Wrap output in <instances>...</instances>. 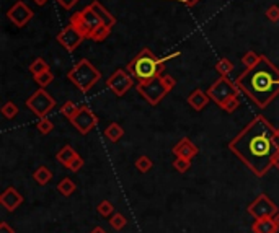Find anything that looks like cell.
<instances>
[{"mask_svg":"<svg viewBox=\"0 0 279 233\" xmlns=\"http://www.w3.org/2000/svg\"><path fill=\"white\" fill-rule=\"evenodd\" d=\"M229 150L244 161L253 175L265 176L274 166V155L279 150L276 129L265 116H256L230 140Z\"/></svg>","mask_w":279,"mask_h":233,"instance_id":"obj_1","label":"cell"},{"mask_svg":"<svg viewBox=\"0 0 279 233\" xmlns=\"http://www.w3.org/2000/svg\"><path fill=\"white\" fill-rule=\"evenodd\" d=\"M235 83L251 103L265 110L279 95V69L262 56L256 66L242 72Z\"/></svg>","mask_w":279,"mask_h":233,"instance_id":"obj_2","label":"cell"},{"mask_svg":"<svg viewBox=\"0 0 279 233\" xmlns=\"http://www.w3.org/2000/svg\"><path fill=\"white\" fill-rule=\"evenodd\" d=\"M178 56L180 52H173L172 56H165L164 59H158L149 48H144L137 56L126 66V70L137 80V83H146L154 77L164 74L165 62L172 60L173 57H178Z\"/></svg>","mask_w":279,"mask_h":233,"instance_id":"obj_3","label":"cell"},{"mask_svg":"<svg viewBox=\"0 0 279 233\" xmlns=\"http://www.w3.org/2000/svg\"><path fill=\"white\" fill-rule=\"evenodd\" d=\"M176 87V80L172 75H157L146 83H137L139 95L150 106H157Z\"/></svg>","mask_w":279,"mask_h":233,"instance_id":"obj_4","label":"cell"},{"mask_svg":"<svg viewBox=\"0 0 279 233\" xmlns=\"http://www.w3.org/2000/svg\"><path fill=\"white\" fill-rule=\"evenodd\" d=\"M67 78L82 93H88L90 90L100 82L102 74L88 59H80L77 64L67 72Z\"/></svg>","mask_w":279,"mask_h":233,"instance_id":"obj_5","label":"cell"},{"mask_svg":"<svg viewBox=\"0 0 279 233\" xmlns=\"http://www.w3.org/2000/svg\"><path fill=\"white\" fill-rule=\"evenodd\" d=\"M69 23L74 25L75 28L85 36V39H92V36L96 31L98 26L103 25L100 18H98V15L93 12L92 5H88L84 8V10H80V12L72 15Z\"/></svg>","mask_w":279,"mask_h":233,"instance_id":"obj_6","label":"cell"},{"mask_svg":"<svg viewBox=\"0 0 279 233\" xmlns=\"http://www.w3.org/2000/svg\"><path fill=\"white\" fill-rule=\"evenodd\" d=\"M240 93V90L237 87V83H232L229 77H221L208 88V95L211 100L217 104L219 108H222V104L226 103L229 98L235 96Z\"/></svg>","mask_w":279,"mask_h":233,"instance_id":"obj_7","label":"cell"},{"mask_svg":"<svg viewBox=\"0 0 279 233\" xmlns=\"http://www.w3.org/2000/svg\"><path fill=\"white\" fill-rule=\"evenodd\" d=\"M54 106H56V100H54L44 88L36 90L28 100H26V108L31 110L38 118H46L54 110Z\"/></svg>","mask_w":279,"mask_h":233,"instance_id":"obj_8","label":"cell"},{"mask_svg":"<svg viewBox=\"0 0 279 233\" xmlns=\"http://www.w3.org/2000/svg\"><path fill=\"white\" fill-rule=\"evenodd\" d=\"M106 87L116 96H124L134 87V77L126 69H118L106 80Z\"/></svg>","mask_w":279,"mask_h":233,"instance_id":"obj_9","label":"cell"},{"mask_svg":"<svg viewBox=\"0 0 279 233\" xmlns=\"http://www.w3.org/2000/svg\"><path fill=\"white\" fill-rule=\"evenodd\" d=\"M248 214L253 215V217L258 220V219H269V217H276L279 214V209L277 205L269 199L266 194H260L256 199L248 204L247 207Z\"/></svg>","mask_w":279,"mask_h":233,"instance_id":"obj_10","label":"cell"},{"mask_svg":"<svg viewBox=\"0 0 279 233\" xmlns=\"http://www.w3.org/2000/svg\"><path fill=\"white\" fill-rule=\"evenodd\" d=\"M70 122L80 134H82V136H85V134H88L90 131H93L100 121H98L96 114L90 110L88 106L82 104L80 106V110L77 111V114L70 119Z\"/></svg>","mask_w":279,"mask_h":233,"instance_id":"obj_11","label":"cell"},{"mask_svg":"<svg viewBox=\"0 0 279 233\" xmlns=\"http://www.w3.org/2000/svg\"><path fill=\"white\" fill-rule=\"evenodd\" d=\"M34 16V12L30 5H26L23 0H18L15 2L7 12V18L8 22L13 23L16 28H23V26L28 25Z\"/></svg>","mask_w":279,"mask_h":233,"instance_id":"obj_12","label":"cell"},{"mask_svg":"<svg viewBox=\"0 0 279 233\" xmlns=\"http://www.w3.org/2000/svg\"><path fill=\"white\" fill-rule=\"evenodd\" d=\"M57 43L61 44L62 48H64L67 52H74L80 44H82V41L85 39V36L80 33L74 25L69 23L64 30H61L59 34H57Z\"/></svg>","mask_w":279,"mask_h":233,"instance_id":"obj_13","label":"cell"},{"mask_svg":"<svg viewBox=\"0 0 279 233\" xmlns=\"http://www.w3.org/2000/svg\"><path fill=\"white\" fill-rule=\"evenodd\" d=\"M22 202H23V196L18 193L15 187H7L2 193V196H0V204H2V207H5L8 212H13L15 209H18Z\"/></svg>","mask_w":279,"mask_h":233,"instance_id":"obj_14","label":"cell"},{"mask_svg":"<svg viewBox=\"0 0 279 233\" xmlns=\"http://www.w3.org/2000/svg\"><path fill=\"white\" fill-rule=\"evenodd\" d=\"M173 155L175 157H182V158H188L193 160L197 154H200V149L196 147V143H193L188 137H183L176 145L173 147Z\"/></svg>","mask_w":279,"mask_h":233,"instance_id":"obj_15","label":"cell"},{"mask_svg":"<svg viewBox=\"0 0 279 233\" xmlns=\"http://www.w3.org/2000/svg\"><path fill=\"white\" fill-rule=\"evenodd\" d=\"M209 95H208V92H203L201 88H196V90H193V92L190 93V96L186 98V101H188V104H190L194 111H203L206 106L209 104Z\"/></svg>","mask_w":279,"mask_h":233,"instance_id":"obj_16","label":"cell"},{"mask_svg":"<svg viewBox=\"0 0 279 233\" xmlns=\"http://www.w3.org/2000/svg\"><path fill=\"white\" fill-rule=\"evenodd\" d=\"M251 230L256 231V233H277L279 225L274 217H269V219H258Z\"/></svg>","mask_w":279,"mask_h":233,"instance_id":"obj_17","label":"cell"},{"mask_svg":"<svg viewBox=\"0 0 279 233\" xmlns=\"http://www.w3.org/2000/svg\"><path fill=\"white\" fill-rule=\"evenodd\" d=\"M90 5H92L93 12L98 15V18L102 20V23H103L105 26H108V28H113V26L116 25V18H114L110 12H108L106 8H105L100 2H96V0H95V2L90 4Z\"/></svg>","mask_w":279,"mask_h":233,"instance_id":"obj_18","label":"cell"},{"mask_svg":"<svg viewBox=\"0 0 279 233\" xmlns=\"http://www.w3.org/2000/svg\"><path fill=\"white\" fill-rule=\"evenodd\" d=\"M33 178H34V181L38 183L39 186H44V184H48L52 179V172L48 166H38V168L34 170Z\"/></svg>","mask_w":279,"mask_h":233,"instance_id":"obj_19","label":"cell"},{"mask_svg":"<svg viewBox=\"0 0 279 233\" xmlns=\"http://www.w3.org/2000/svg\"><path fill=\"white\" fill-rule=\"evenodd\" d=\"M78 154L77 152L72 149L70 145H66V147H62L59 152H57V155H56V158H57V161L61 165H64V166H67L72 160H74L75 157H77Z\"/></svg>","mask_w":279,"mask_h":233,"instance_id":"obj_20","label":"cell"},{"mask_svg":"<svg viewBox=\"0 0 279 233\" xmlns=\"http://www.w3.org/2000/svg\"><path fill=\"white\" fill-rule=\"evenodd\" d=\"M105 136H106L108 140L118 142V140L124 136V129L121 128V125H119L118 122H111V124L105 129Z\"/></svg>","mask_w":279,"mask_h":233,"instance_id":"obj_21","label":"cell"},{"mask_svg":"<svg viewBox=\"0 0 279 233\" xmlns=\"http://www.w3.org/2000/svg\"><path fill=\"white\" fill-rule=\"evenodd\" d=\"M77 189V186H75V183L72 181L70 178H64V179H61V183L57 184V191L62 194V196H66V197H69V196H72L74 194V191Z\"/></svg>","mask_w":279,"mask_h":233,"instance_id":"obj_22","label":"cell"},{"mask_svg":"<svg viewBox=\"0 0 279 233\" xmlns=\"http://www.w3.org/2000/svg\"><path fill=\"white\" fill-rule=\"evenodd\" d=\"M46 70H51V67H49V64H48V62L44 60L43 57L34 59V60L31 62V66H30V72L33 74V77H34V75H38V74H41V72H46Z\"/></svg>","mask_w":279,"mask_h":233,"instance_id":"obj_23","label":"cell"},{"mask_svg":"<svg viewBox=\"0 0 279 233\" xmlns=\"http://www.w3.org/2000/svg\"><path fill=\"white\" fill-rule=\"evenodd\" d=\"M215 70H217V74L221 75V77H229L230 75V72L233 70V64L229 60V59H226V57H222L217 64H215Z\"/></svg>","mask_w":279,"mask_h":233,"instance_id":"obj_24","label":"cell"},{"mask_svg":"<svg viewBox=\"0 0 279 233\" xmlns=\"http://www.w3.org/2000/svg\"><path fill=\"white\" fill-rule=\"evenodd\" d=\"M78 110H80V106H77L74 101H66L64 104L61 106V114H62V116H66V118L70 121V119L77 114Z\"/></svg>","mask_w":279,"mask_h":233,"instance_id":"obj_25","label":"cell"},{"mask_svg":"<svg viewBox=\"0 0 279 233\" xmlns=\"http://www.w3.org/2000/svg\"><path fill=\"white\" fill-rule=\"evenodd\" d=\"M52 80H54V75H52V72H51V70L41 72V74L34 75V82L39 85V88H46L48 85L52 83Z\"/></svg>","mask_w":279,"mask_h":233,"instance_id":"obj_26","label":"cell"},{"mask_svg":"<svg viewBox=\"0 0 279 233\" xmlns=\"http://www.w3.org/2000/svg\"><path fill=\"white\" fill-rule=\"evenodd\" d=\"M260 59H262L260 54H256L255 51H248V52L244 54V56H242V64H244L247 69H250V67L256 66Z\"/></svg>","mask_w":279,"mask_h":233,"instance_id":"obj_27","label":"cell"},{"mask_svg":"<svg viewBox=\"0 0 279 233\" xmlns=\"http://www.w3.org/2000/svg\"><path fill=\"white\" fill-rule=\"evenodd\" d=\"M134 165H136V168L139 170L141 173H147L152 170V166H154V161H152L147 155H141Z\"/></svg>","mask_w":279,"mask_h":233,"instance_id":"obj_28","label":"cell"},{"mask_svg":"<svg viewBox=\"0 0 279 233\" xmlns=\"http://www.w3.org/2000/svg\"><path fill=\"white\" fill-rule=\"evenodd\" d=\"M172 166L176 170L178 173H186L188 170L191 168V160H188V158H182V157H176V158L173 160Z\"/></svg>","mask_w":279,"mask_h":233,"instance_id":"obj_29","label":"cell"},{"mask_svg":"<svg viewBox=\"0 0 279 233\" xmlns=\"http://www.w3.org/2000/svg\"><path fill=\"white\" fill-rule=\"evenodd\" d=\"M16 114H18V106L13 101H7L2 106V116H4V118L13 119V118H16Z\"/></svg>","mask_w":279,"mask_h":233,"instance_id":"obj_30","label":"cell"},{"mask_svg":"<svg viewBox=\"0 0 279 233\" xmlns=\"http://www.w3.org/2000/svg\"><path fill=\"white\" fill-rule=\"evenodd\" d=\"M110 223H111V227L114 228V230H123L124 227H126V223H128V220H126V217L123 214H113L111 215V219H110Z\"/></svg>","mask_w":279,"mask_h":233,"instance_id":"obj_31","label":"cell"},{"mask_svg":"<svg viewBox=\"0 0 279 233\" xmlns=\"http://www.w3.org/2000/svg\"><path fill=\"white\" fill-rule=\"evenodd\" d=\"M240 106V95H235V96H232V98H229V100L222 104V108L221 110H224L226 113H233L237 110V108Z\"/></svg>","mask_w":279,"mask_h":233,"instance_id":"obj_32","label":"cell"},{"mask_svg":"<svg viewBox=\"0 0 279 233\" xmlns=\"http://www.w3.org/2000/svg\"><path fill=\"white\" fill-rule=\"evenodd\" d=\"M110 33H111V28H108V26L102 25V26H98L96 31L93 33L92 39L96 41V43H102V41H105L108 38V36H110Z\"/></svg>","mask_w":279,"mask_h":233,"instance_id":"obj_33","label":"cell"},{"mask_svg":"<svg viewBox=\"0 0 279 233\" xmlns=\"http://www.w3.org/2000/svg\"><path fill=\"white\" fill-rule=\"evenodd\" d=\"M98 214L105 219L111 217V215L114 214V205L110 201H103V202H100V205H98Z\"/></svg>","mask_w":279,"mask_h":233,"instance_id":"obj_34","label":"cell"},{"mask_svg":"<svg viewBox=\"0 0 279 233\" xmlns=\"http://www.w3.org/2000/svg\"><path fill=\"white\" fill-rule=\"evenodd\" d=\"M38 131L43 134V136H48L49 132H52V129H54V124H52V121H49L48 118H41L39 119V122H38Z\"/></svg>","mask_w":279,"mask_h":233,"instance_id":"obj_35","label":"cell"},{"mask_svg":"<svg viewBox=\"0 0 279 233\" xmlns=\"http://www.w3.org/2000/svg\"><path fill=\"white\" fill-rule=\"evenodd\" d=\"M84 165H85V161H84V158L82 157H80V155H77L74 160H72L70 161V163L66 166L67 170H70V172H74V173H77L78 172V170H82L84 168Z\"/></svg>","mask_w":279,"mask_h":233,"instance_id":"obj_36","label":"cell"},{"mask_svg":"<svg viewBox=\"0 0 279 233\" xmlns=\"http://www.w3.org/2000/svg\"><path fill=\"white\" fill-rule=\"evenodd\" d=\"M266 16H268V20H269V22L277 23V22H279V5H271V7H268Z\"/></svg>","mask_w":279,"mask_h":233,"instance_id":"obj_37","label":"cell"},{"mask_svg":"<svg viewBox=\"0 0 279 233\" xmlns=\"http://www.w3.org/2000/svg\"><path fill=\"white\" fill-rule=\"evenodd\" d=\"M56 2H57L62 8H66V10H72V8L75 7V4L78 2V0H56Z\"/></svg>","mask_w":279,"mask_h":233,"instance_id":"obj_38","label":"cell"},{"mask_svg":"<svg viewBox=\"0 0 279 233\" xmlns=\"http://www.w3.org/2000/svg\"><path fill=\"white\" fill-rule=\"evenodd\" d=\"M0 233H15V230L7 222H2L0 223Z\"/></svg>","mask_w":279,"mask_h":233,"instance_id":"obj_39","label":"cell"},{"mask_svg":"<svg viewBox=\"0 0 279 233\" xmlns=\"http://www.w3.org/2000/svg\"><path fill=\"white\" fill-rule=\"evenodd\" d=\"M180 2H183V4H186L188 7H194L200 0H180Z\"/></svg>","mask_w":279,"mask_h":233,"instance_id":"obj_40","label":"cell"},{"mask_svg":"<svg viewBox=\"0 0 279 233\" xmlns=\"http://www.w3.org/2000/svg\"><path fill=\"white\" fill-rule=\"evenodd\" d=\"M274 168L279 172V150H277V154L274 155Z\"/></svg>","mask_w":279,"mask_h":233,"instance_id":"obj_41","label":"cell"},{"mask_svg":"<svg viewBox=\"0 0 279 233\" xmlns=\"http://www.w3.org/2000/svg\"><path fill=\"white\" fill-rule=\"evenodd\" d=\"M33 2L38 5V7H44V5L48 4V0H33Z\"/></svg>","mask_w":279,"mask_h":233,"instance_id":"obj_42","label":"cell"},{"mask_svg":"<svg viewBox=\"0 0 279 233\" xmlns=\"http://www.w3.org/2000/svg\"><path fill=\"white\" fill-rule=\"evenodd\" d=\"M90 233H106V231H105L102 227H95V228H93L92 231H90Z\"/></svg>","mask_w":279,"mask_h":233,"instance_id":"obj_43","label":"cell"},{"mask_svg":"<svg viewBox=\"0 0 279 233\" xmlns=\"http://www.w3.org/2000/svg\"><path fill=\"white\" fill-rule=\"evenodd\" d=\"M276 142H277V147H279V128L276 129Z\"/></svg>","mask_w":279,"mask_h":233,"instance_id":"obj_44","label":"cell"},{"mask_svg":"<svg viewBox=\"0 0 279 233\" xmlns=\"http://www.w3.org/2000/svg\"><path fill=\"white\" fill-rule=\"evenodd\" d=\"M274 219H276V222H277V225H279V214L276 215V217H274Z\"/></svg>","mask_w":279,"mask_h":233,"instance_id":"obj_45","label":"cell"},{"mask_svg":"<svg viewBox=\"0 0 279 233\" xmlns=\"http://www.w3.org/2000/svg\"><path fill=\"white\" fill-rule=\"evenodd\" d=\"M251 233H256V231H253V230H251Z\"/></svg>","mask_w":279,"mask_h":233,"instance_id":"obj_46","label":"cell"}]
</instances>
